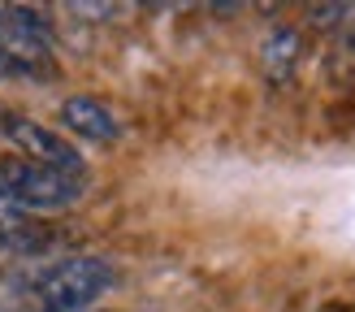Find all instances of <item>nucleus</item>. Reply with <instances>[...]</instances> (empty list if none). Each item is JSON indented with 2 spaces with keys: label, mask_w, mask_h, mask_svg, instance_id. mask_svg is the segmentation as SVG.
<instances>
[{
  "label": "nucleus",
  "mask_w": 355,
  "mask_h": 312,
  "mask_svg": "<svg viewBox=\"0 0 355 312\" xmlns=\"http://www.w3.org/2000/svg\"><path fill=\"white\" fill-rule=\"evenodd\" d=\"M0 196H9L13 204H22L26 213H61V208L78 204L83 196V178H69V173H57L48 165L35 161H0Z\"/></svg>",
  "instance_id": "f257e3e1"
},
{
  "label": "nucleus",
  "mask_w": 355,
  "mask_h": 312,
  "mask_svg": "<svg viewBox=\"0 0 355 312\" xmlns=\"http://www.w3.org/2000/svg\"><path fill=\"white\" fill-rule=\"evenodd\" d=\"M109 286H113V269L104 260L74 256L44 277L40 295H35V312H87Z\"/></svg>",
  "instance_id": "f03ea898"
},
{
  "label": "nucleus",
  "mask_w": 355,
  "mask_h": 312,
  "mask_svg": "<svg viewBox=\"0 0 355 312\" xmlns=\"http://www.w3.org/2000/svg\"><path fill=\"white\" fill-rule=\"evenodd\" d=\"M0 52L9 57L13 69L22 74H57V61H52V35L48 22L26 5H0Z\"/></svg>",
  "instance_id": "7ed1b4c3"
},
{
  "label": "nucleus",
  "mask_w": 355,
  "mask_h": 312,
  "mask_svg": "<svg viewBox=\"0 0 355 312\" xmlns=\"http://www.w3.org/2000/svg\"><path fill=\"white\" fill-rule=\"evenodd\" d=\"M9 139L17 144L22 161H35V165H48L57 173H69V178H83V152L69 144L65 135H57L44 121H31V117H17L9 126Z\"/></svg>",
  "instance_id": "20e7f679"
},
{
  "label": "nucleus",
  "mask_w": 355,
  "mask_h": 312,
  "mask_svg": "<svg viewBox=\"0 0 355 312\" xmlns=\"http://www.w3.org/2000/svg\"><path fill=\"white\" fill-rule=\"evenodd\" d=\"M61 126L74 130L78 139H92V144H117L121 139L117 117L104 109L96 96H69L61 104Z\"/></svg>",
  "instance_id": "39448f33"
},
{
  "label": "nucleus",
  "mask_w": 355,
  "mask_h": 312,
  "mask_svg": "<svg viewBox=\"0 0 355 312\" xmlns=\"http://www.w3.org/2000/svg\"><path fill=\"white\" fill-rule=\"evenodd\" d=\"M0 248H9L17 256H31V252L48 248L44 221L35 213H26L22 204H13L9 196H0Z\"/></svg>",
  "instance_id": "423d86ee"
},
{
  "label": "nucleus",
  "mask_w": 355,
  "mask_h": 312,
  "mask_svg": "<svg viewBox=\"0 0 355 312\" xmlns=\"http://www.w3.org/2000/svg\"><path fill=\"white\" fill-rule=\"evenodd\" d=\"M299 52H304L299 31L277 26L269 40H264V48H260V69H264V78H269V83H286V78L295 74V65H299Z\"/></svg>",
  "instance_id": "0eeeda50"
},
{
  "label": "nucleus",
  "mask_w": 355,
  "mask_h": 312,
  "mask_svg": "<svg viewBox=\"0 0 355 312\" xmlns=\"http://www.w3.org/2000/svg\"><path fill=\"white\" fill-rule=\"evenodd\" d=\"M69 13H78V17H113L117 5H69Z\"/></svg>",
  "instance_id": "6e6552de"
},
{
  "label": "nucleus",
  "mask_w": 355,
  "mask_h": 312,
  "mask_svg": "<svg viewBox=\"0 0 355 312\" xmlns=\"http://www.w3.org/2000/svg\"><path fill=\"white\" fill-rule=\"evenodd\" d=\"M9 69H13V65H9V57H5V52H0V78H5Z\"/></svg>",
  "instance_id": "1a4fd4ad"
}]
</instances>
